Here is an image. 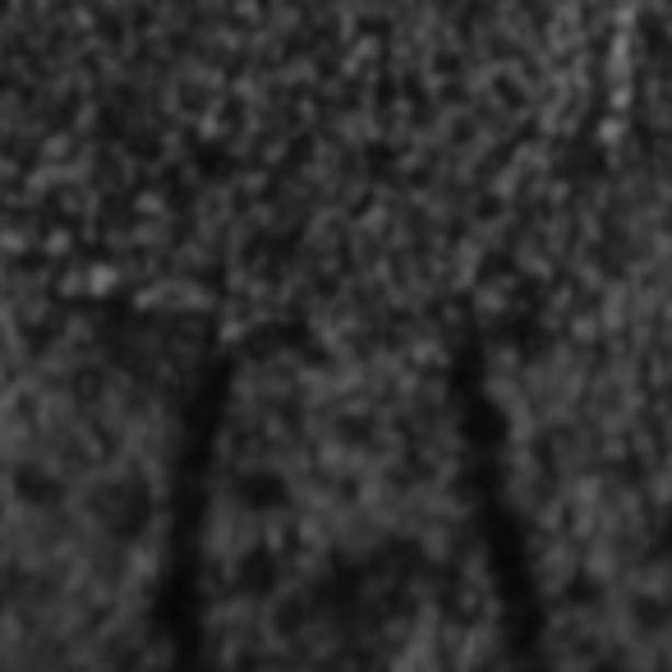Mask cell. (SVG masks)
I'll use <instances>...</instances> for the list:
<instances>
[{
	"label": "cell",
	"instance_id": "7a4b0ae2",
	"mask_svg": "<svg viewBox=\"0 0 672 672\" xmlns=\"http://www.w3.org/2000/svg\"><path fill=\"white\" fill-rule=\"evenodd\" d=\"M221 419L204 613L221 659H475L493 640L442 346L273 341Z\"/></svg>",
	"mask_w": 672,
	"mask_h": 672
},
{
	"label": "cell",
	"instance_id": "6da1fadb",
	"mask_svg": "<svg viewBox=\"0 0 672 672\" xmlns=\"http://www.w3.org/2000/svg\"><path fill=\"white\" fill-rule=\"evenodd\" d=\"M617 0H0V258L227 341L442 346L563 231Z\"/></svg>",
	"mask_w": 672,
	"mask_h": 672
}]
</instances>
